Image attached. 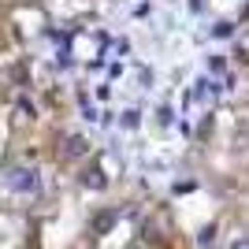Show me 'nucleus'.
Segmentation results:
<instances>
[{
    "mask_svg": "<svg viewBox=\"0 0 249 249\" xmlns=\"http://www.w3.org/2000/svg\"><path fill=\"white\" fill-rule=\"evenodd\" d=\"M231 249H249V238H234V242H231Z\"/></svg>",
    "mask_w": 249,
    "mask_h": 249,
    "instance_id": "20e7f679",
    "label": "nucleus"
},
{
    "mask_svg": "<svg viewBox=\"0 0 249 249\" xmlns=\"http://www.w3.org/2000/svg\"><path fill=\"white\" fill-rule=\"evenodd\" d=\"M86 186H93V190H104V171L101 167H93V171H86V178H82Z\"/></svg>",
    "mask_w": 249,
    "mask_h": 249,
    "instance_id": "7ed1b4c3",
    "label": "nucleus"
},
{
    "mask_svg": "<svg viewBox=\"0 0 249 249\" xmlns=\"http://www.w3.org/2000/svg\"><path fill=\"white\" fill-rule=\"evenodd\" d=\"M4 186L15 190V194H37L41 190V178L34 167H11L8 175H4Z\"/></svg>",
    "mask_w": 249,
    "mask_h": 249,
    "instance_id": "f257e3e1",
    "label": "nucleus"
},
{
    "mask_svg": "<svg viewBox=\"0 0 249 249\" xmlns=\"http://www.w3.org/2000/svg\"><path fill=\"white\" fill-rule=\"evenodd\" d=\"M82 153H86V142H82V138H71V142L63 145V156H67V160H74V156H82Z\"/></svg>",
    "mask_w": 249,
    "mask_h": 249,
    "instance_id": "f03ea898",
    "label": "nucleus"
}]
</instances>
